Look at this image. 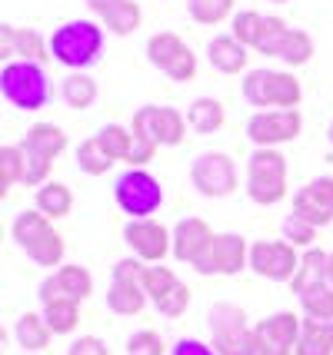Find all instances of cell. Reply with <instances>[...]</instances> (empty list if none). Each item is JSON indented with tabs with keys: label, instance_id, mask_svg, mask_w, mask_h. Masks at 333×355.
I'll return each instance as SVG.
<instances>
[{
	"label": "cell",
	"instance_id": "44dd1931",
	"mask_svg": "<svg viewBox=\"0 0 333 355\" xmlns=\"http://www.w3.org/2000/svg\"><path fill=\"white\" fill-rule=\"evenodd\" d=\"M327 263H330V252H323V249H307L300 256V269H297V276H293V293L303 295L310 293V289H317L327 282Z\"/></svg>",
	"mask_w": 333,
	"mask_h": 355
},
{
	"label": "cell",
	"instance_id": "c3c4849f",
	"mask_svg": "<svg viewBox=\"0 0 333 355\" xmlns=\"http://www.w3.org/2000/svg\"><path fill=\"white\" fill-rule=\"evenodd\" d=\"M327 137H330V143H333V123H330V130H327Z\"/></svg>",
	"mask_w": 333,
	"mask_h": 355
},
{
	"label": "cell",
	"instance_id": "8992f818",
	"mask_svg": "<svg viewBox=\"0 0 333 355\" xmlns=\"http://www.w3.org/2000/svg\"><path fill=\"white\" fill-rule=\"evenodd\" d=\"M210 332H213L217 355H260L254 325L247 322V312L234 302L210 306Z\"/></svg>",
	"mask_w": 333,
	"mask_h": 355
},
{
	"label": "cell",
	"instance_id": "74e56055",
	"mask_svg": "<svg viewBox=\"0 0 333 355\" xmlns=\"http://www.w3.org/2000/svg\"><path fill=\"white\" fill-rule=\"evenodd\" d=\"M290 27H286L280 17H267V24H263V33H260V40H257V53H267V57H280V50H284V40Z\"/></svg>",
	"mask_w": 333,
	"mask_h": 355
},
{
	"label": "cell",
	"instance_id": "3957f363",
	"mask_svg": "<svg viewBox=\"0 0 333 355\" xmlns=\"http://www.w3.org/2000/svg\"><path fill=\"white\" fill-rule=\"evenodd\" d=\"M0 93L7 103H14L17 110H40L47 107L50 87L44 67L33 60H10L0 70Z\"/></svg>",
	"mask_w": 333,
	"mask_h": 355
},
{
	"label": "cell",
	"instance_id": "277c9868",
	"mask_svg": "<svg viewBox=\"0 0 333 355\" xmlns=\"http://www.w3.org/2000/svg\"><path fill=\"white\" fill-rule=\"evenodd\" d=\"M20 150H24V186H44L50 183V163L67 150V133L54 123H33Z\"/></svg>",
	"mask_w": 333,
	"mask_h": 355
},
{
	"label": "cell",
	"instance_id": "30bf717a",
	"mask_svg": "<svg viewBox=\"0 0 333 355\" xmlns=\"http://www.w3.org/2000/svg\"><path fill=\"white\" fill-rule=\"evenodd\" d=\"M147 60L177 83H187V80L197 77V53L170 31L154 33L147 40Z\"/></svg>",
	"mask_w": 333,
	"mask_h": 355
},
{
	"label": "cell",
	"instance_id": "ab89813d",
	"mask_svg": "<svg viewBox=\"0 0 333 355\" xmlns=\"http://www.w3.org/2000/svg\"><path fill=\"white\" fill-rule=\"evenodd\" d=\"M314 239H317V226H310L307 219L293 216V213L284 219V243H290L293 249H310Z\"/></svg>",
	"mask_w": 333,
	"mask_h": 355
},
{
	"label": "cell",
	"instance_id": "52a82bcc",
	"mask_svg": "<svg viewBox=\"0 0 333 355\" xmlns=\"http://www.w3.org/2000/svg\"><path fill=\"white\" fill-rule=\"evenodd\" d=\"M243 96L250 107L260 110H297L300 103V80L293 73H284V70H250L247 80H243Z\"/></svg>",
	"mask_w": 333,
	"mask_h": 355
},
{
	"label": "cell",
	"instance_id": "4dcf8cb0",
	"mask_svg": "<svg viewBox=\"0 0 333 355\" xmlns=\"http://www.w3.org/2000/svg\"><path fill=\"white\" fill-rule=\"evenodd\" d=\"M97 143H100V150L111 156L113 163L117 159H124L127 163V156H130V143H133V133H130L127 126H120V123H107L100 133H97Z\"/></svg>",
	"mask_w": 333,
	"mask_h": 355
},
{
	"label": "cell",
	"instance_id": "d6986e66",
	"mask_svg": "<svg viewBox=\"0 0 333 355\" xmlns=\"http://www.w3.org/2000/svg\"><path fill=\"white\" fill-rule=\"evenodd\" d=\"M0 37H3V40H0V57H14L17 53L20 60H33V63H40L50 57L37 31H14L10 24H3V27H0Z\"/></svg>",
	"mask_w": 333,
	"mask_h": 355
},
{
	"label": "cell",
	"instance_id": "d4e9b609",
	"mask_svg": "<svg viewBox=\"0 0 333 355\" xmlns=\"http://www.w3.org/2000/svg\"><path fill=\"white\" fill-rule=\"evenodd\" d=\"M14 336H17V345H20V349H27V352H44L54 332H50V325L44 322V315L24 312L14 325Z\"/></svg>",
	"mask_w": 333,
	"mask_h": 355
},
{
	"label": "cell",
	"instance_id": "cb8c5ba5",
	"mask_svg": "<svg viewBox=\"0 0 333 355\" xmlns=\"http://www.w3.org/2000/svg\"><path fill=\"white\" fill-rule=\"evenodd\" d=\"M297 355H333V322L303 319Z\"/></svg>",
	"mask_w": 333,
	"mask_h": 355
},
{
	"label": "cell",
	"instance_id": "6da1fadb",
	"mask_svg": "<svg viewBox=\"0 0 333 355\" xmlns=\"http://www.w3.org/2000/svg\"><path fill=\"white\" fill-rule=\"evenodd\" d=\"M100 50H104V31L94 20H70L50 37V57L70 70L94 67L100 60Z\"/></svg>",
	"mask_w": 333,
	"mask_h": 355
},
{
	"label": "cell",
	"instance_id": "9a60e30c",
	"mask_svg": "<svg viewBox=\"0 0 333 355\" xmlns=\"http://www.w3.org/2000/svg\"><path fill=\"white\" fill-rule=\"evenodd\" d=\"M187 126L190 123L184 120V113L174 107H140L133 113V126L130 130L147 133L157 146H180Z\"/></svg>",
	"mask_w": 333,
	"mask_h": 355
},
{
	"label": "cell",
	"instance_id": "ac0fdd59",
	"mask_svg": "<svg viewBox=\"0 0 333 355\" xmlns=\"http://www.w3.org/2000/svg\"><path fill=\"white\" fill-rule=\"evenodd\" d=\"M213 236H217V232L210 230L204 219H197V216L180 219V223L174 226V256L180 259V263L193 266L200 256H204V249L210 246Z\"/></svg>",
	"mask_w": 333,
	"mask_h": 355
},
{
	"label": "cell",
	"instance_id": "8fae6325",
	"mask_svg": "<svg viewBox=\"0 0 333 355\" xmlns=\"http://www.w3.org/2000/svg\"><path fill=\"white\" fill-rule=\"evenodd\" d=\"M303 116L300 110H260L247 120V137L263 150H277L280 143L300 137Z\"/></svg>",
	"mask_w": 333,
	"mask_h": 355
},
{
	"label": "cell",
	"instance_id": "f6af8a7d",
	"mask_svg": "<svg viewBox=\"0 0 333 355\" xmlns=\"http://www.w3.org/2000/svg\"><path fill=\"white\" fill-rule=\"evenodd\" d=\"M174 355H217V349L204 345L200 339H180L174 345Z\"/></svg>",
	"mask_w": 333,
	"mask_h": 355
},
{
	"label": "cell",
	"instance_id": "1f68e13d",
	"mask_svg": "<svg viewBox=\"0 0 333 355\" xmlns=\"http://www.w3.org/2000/svg\"><path fill=\"white\" fill-rule=\"evenodd\" d=\"M300 306L307 312V319H323V322H333V286L323 282L317 289L300 295Z\"/></svg>",
	"mask_w": 333,
	"mask_h": 355
},
{
	"label": "cell",
	"instance_id": "2e32d148",
	"mask_svg": "<svg viewBox=\"0 0 333 355\" xmlns=\"http://www.w3.org/2000/svg\"><path fill=\"white\" fill-rule=\"evenodd\" d=\"M250 269L257 276L273 279V282H293L300 269V256L290 243H254L250 246Z\"/></svg>",
	"mask_w": 333,
	"mask_h": 355
},
{
	"label": "cell",
	"instance_id": "ffe728a7",
	"mask_svg": "<svg viewBox=\"0 0 333 355\" xmlns=\"http://www.w3.org/2000/svg\"><path fill=\"white\" fill-rule=\"evenodd\" d=\"M206 57H210V67L220 70V73H240L247 67V60H250L247 46L240 44L234 33L230 37H213L210 46H206Z\"/></svg>",
	"mask_w": 333,
	"mask_h": 355
},
{
	"label": "cell",
	"instance_id": "d590c367",
	"mask_svg": "<svg viewBox=\"0 0 333 355\" xmlns=\"http://www.w3.org/2000/svg\"><path fill=\"white\" fill-rule=\"evenodd\" d=\"M180 279L174 276V269H167V266H147L143 269V279H140V286H143V293L150 295V302H157L163 293H170Z\"/></svg>",
	"mask_w": 333,
	"mask_h": 355
},
{
	"label": "cell",
	"instance_id": "f546056e",
	"mask_svg": "<svg viewBox=\"0 0 333 355\" xmlns=\"http://www.w3.org/2000/svg\"><path fill=\"white\" fill-rule=\"evenodd\" d=\"M104 27L117 37H127L140 27V3L137 0H120L117 7H111L107 14H104Z\"/></svg>",
	"mask_w": 333,
	"mask_h": 355
},
{
	"label": "cell",
	"instance_id": "b9f144b4",
	"mask_svg": "<svg viewBox=\"0 0 333 355\" xmlns=\"http://www.w3.org/2000/svg\"><path fill=\"white\" fill-rule=\"evenodd\" d=\"M127 355H163V339H160L157 332L143 329V332L127 339Z\"/></svg>",
	"mask_w": 333,
	"mask_h": 355
},
{
	"label": "cell",
	"instance_id": "e0dca14e",
	"mask_svg": "<svg viewBox=\"0 0 333 355\" xmlns=\"http://www.w3.org/2000/svg\"><path fill=\"white\" fill-rule=\"evenodd\" d=\"M293 216L307 219L310 226H330L333 223V176L310 180L293 196Z\"/></svg>",
	"mask_w": 333,
	"mask_h": 355
},
{
	"label": "cell",
	"instance_id": "836d02e7",
	"mask_svg": "<svg viewBox=\"0 0 333 355\" xmlns=\"http://www.w3.org/2000/svg\"><path fill=\"white\" fill-rule=\"evenodd\" d=\"M77 166H80V173H87V176H104V173L113 166V159L100 150L97 139H87V143L77 146Z\"/></svg>",
	"mask_w": 333,
	"mask_h": 355
},
{
	"label": "cell",
	"instance_id": "ba28073f",
	"mask_svg": "<svg viewBox=\"0 0 333 355\" xmlns=\"http://www.w3.org/2000/svg\"><path fill=\"white\" fill-rule=\"evenodd\" d=\"M113 196H117V206H120L130 219H150V213H157L160 202H163V189H160L157 176L130 166V170L117 180Z\"/></svg>",
	"mask_w": 333,
	"mask_h": 355
},
{
	"label": "cell",
	"instance_id": "484cf974",
	"mask_svg": "<svg viewBox=\"0 0 333 355\" xmlns=\"http://www.w3.org/2000/svg\"><path fill=\"white\" fill-rule=\"evenodd\" d=\"M54 279H57V286H60V295H64V299H74V302H83L87 295L94 293V276L80 263L60 266V269L54 272Z\"/></svg>",
	"mask_w": 333,
	"mask_h": 355
},
{
	"label": "cell",
	"instance_id": "7dc6e473",
	"mask_svg": "<svg viewBox=\"0 0 333 355\" xmlns=\"http://www.w3.org/2000/svg\"><path fill=\"white\" fill-rule=\"evenodd\" d=\"M327 282L333 286V252H330V263H327Z\"/></svg>",
	"mask_w": 333,
	"mask_h": 355
},
{
	"label": "cell",
	"instance_id": "d6a6232c",
	"mask_svg": "<svg viewBox=\"0 0 333 355\" xmlns=\"http://www.w3.org/2000/svg\"><path fill=\"white\" fill-rule=\"evenodd\" d=\"M314 57V40H310V33L307 31H290L284 40V50H280V60L286 67H303V63H310Z\"/></svg>",
	"mask_w": 333,
	"mask_h": 355
},
{
	"label": "cell",
	"instance_id": "7c38bea8",
	"mask_svg": "<svg viewBox=\"0 0 333 355\" xmlns=\"http://www.w3.org/2000/svg\"><path fill=\"white\" fill-rule=\"evenodd\" d=\"M190 183L197 193L206 200H220L237 189V166L227 153H204L193 159L190 166Z\"/></svg>",
	"mask_w": 333,
	"mask_h": 355
},
{
	"label": "cell",
	"instance_id": "83f0119b",
	"mask_svg": "<svg viewBox=\"0 0 333 355\" xmlns=\"http://www.w3.org/2000/svg\"><path fill=\"white\" fill-rule=\"evenodd\" d=\"M60 96H64L67 107H74V110L94 107V100H97V83H94V77H87L83 70H74V73L64 80Z\"/></svg>",
	"mask_w": 333,
	"mask_h": 355
},
{
	"label": "cell",
	"instance_id": "7bdbcfd3",
	"mask_svg": "<svg viewBox=\"0 0 333 355\" xmlns=\"http://www.w3.org/2000/svg\"><path fill=\"white\" fill-rule=\"evenodd\" d=\"M67 355H111V349H107V342L97 339V336H80V339L70 342Z\"/></svg>",
	"mask_w": 333,
	"mask_h": 355
},
{
	"label": "cell",
	"instance_id": "7a4b0ae2",
	"mask_svg": "<svg viewBox=\"0 0 333 355\" xmlns=\"http://www.w3.org/2000/svg\"><path fill=\"white\" fill-rule=\"evenodd\" d=\"M10 232H14L17 246L24 249L37 266H47V269L60 266V259H64V236L54 230V223L40 209H24L14 219Z\"/></svg>",
	"mask_w": 333,
	"mask_h": 355
},
{
	"label": "cell",
	"instance_id": "8d00e7d4",
	"mask_svg": "<svg viewBox=\"0 0 333 355\" xmlns=\"http://www.w3.org/2000/svg\"><path fill=\"white\" fill-rule=\"evenodd\" d=\"M0 189L7 193L14 183H24V150L20 146H0Z\"/></svg>",
	"mask_w": 333,
	"mask_h": 355
},
{
	"label": "cell",
	"instance_id": "bcb514c9",
	"mask_svg": "<svg viewBox=\"0 0 333 355\" xmlns=\"http://www.w3.org/2000/svg\"><path fill=\"white\" fill-rule=\"evenodd\" d=\"M117 3H120V0H87V7H90V10H94V14H107V10H111V7H117Z\"/></svg>",
	"mask_w": 333,
	"mask_h": 355
},
{
	"label": "cell",
	"instance_id": "4fadbf2b",
	"mask_svg": "<svg viewBox=\"0 0 333 355\" xmlns=\"http://www.w3.org/2000/svg\"><path fill=\"white\" fill-rule=\"evenodd\" d=\"M303 319L293 312H273L254 325L257 332V352L260 355H293L300 342Z\"/></svg>",
	"mask_w": 333,
	"mask_h": 355
},
{
	"label": "cell",
	"instance_id": "9c48e42d",
	"mask_svg": "<svg viewBox=\"0 0 333 355\" xmlns=\"http://www.w3.org/2000/svg\"><path fill=\"white\" fill-rule=\"evenodd\" d=\"M250 266V246L237 232H217L204 249V256L193 263L200 276H237L240 269Z\"/></svg>",
	"mask_w": 333,
	"mask_h": 355
},
{
	"label": "cell",
	"instance_id": "f1b7e54d",
	"mask_svg": "<svg viewBox=\"0 0 333 355\" xmlns=\"http://www.w3.org/2000/svg\"><path fill=\"white\" fill-rule=\"evenodd\" d=\"M44 322L50 325L54 336H70L80 322V302H74V299H57V302L44 306Z\"/></svg>",
	"mask_w": 333,
	"mask_h": 355
},
{
	"label": "cell",
	"instance_id": "5bb4252c",
	"mask_svg": "<svg viewBox=\"0 0 333 355\" xmlns=\"http://www.w3.org/2000/svg\"><path fill=\"white\" fill-rule=\"evenodd\" d=\"M124 243L143 263H163V256L174 252V232H167L157 219H130L124 226Z\"/></svg>",
	"mask_w": 333,
	"mask_h": 355
},
{
	"label": "cell",
	"instance_id": "7402d4cb",
	"mask_svg": "<svg viewBox=\"0 0 333 355\" xmlns=\"http://www.w3.org/2000/svg\"><path fill=\"white\" fill-rule=\"evenodd\" d=\"M147 299L150 295L143 293L140 282H117L113 279L111 289H107V309L117 315H137V312H143Z\"/></svg>",
	"mask_w": 333,
	"mask_h": 355
},
{
	"label": "cell",
	"instance_id": "60d3db41",
	"mask_svg": "<svg viewBox=\"0 0 333 355\" xmlns=\"http://www.w3.org/2000/svg\"><path fill=\"white\" fill-rule=\"evenodd\" d=\"M187 306H190V289L184 286V282H177L170 293H163L154 302V309L160 312V315H167V319H180L184 312H187Z\"/></svg>",
	"mask_w": 333,
	"mask_h": 355
},
{
	"label": "cell",
	"instance_id": "e575fe53",
	"mask_svg": "<svg viewBox=\"0 0 333 355\" xmlns=\"http://www.w3.org/2000/svg\"><path fill=\"white\" fill-rule=\"evenodd\" d=\"M187 10L197 24H204V27H213V24H220L230 17L234 10V0H187Z\"/></svg>",
	"mask_w": 333,
	"mask_h": 355
},
{
	"label": "cell",
	"instance_id": "603a6c76",
	"mask_svg": "<svg viewBox=\"0 0 333 355\" xmlns=\"http://www.w3.org/2000/svg\"><path fill=\"white\" fill-rule=\"evenodd\" d=\"M227 120V113H223V103L220 100H213V96H200V100H193L190 110H187V123H190L193 133H217Z\"/></svg>",
	"mask_w": 333,
	"mask_h": 355
},
{
	"label": "cell",
	"instance_id": "ee69618b",
	"mask_svg": "<svg viewBox=\"0 0 333 355\" xmlns=\"http://www.w3.org/2000/svg\"><path fill=\"white\" fill-rule=\"evenodd\" d=\"M143 259H137V256H130V259H120V263L113 266V279L117 282H140L143 279Z\"/></svg>",
	"mask_w": 333,
	"mask_h": 355
},
{
	"label": "cell",
	"instance_id": "4316f807",
	"mask_svg": "<svg viewBox=\"0 0 333 355\" xmlns=\"http://www.w3.org/2000/svg\"><path fill=\"white\" fill-rule=\"evenodd\" d=\"M37 209L47 219H64L74 209V196L64 183H44L37 189Z\"/></svg>",
	"mask_w": 333,
	"mask_h": 355
},
{
	"label": "cell",
	"instance_id": "f35d334b",
	"mask_svg": "<svg viewBox=\"0 0 333 355\" xmlns=\"http://www.w3.org/2000/svg\"><path fill=\"white\" fill-rule=\"evenodd\" d=\"M263 24L267 17L257 14V10H243V14L234 17V37H237L243 46H257L260 33H263Z\"/></svg>",
	"mask_w": 333,
	"mask_h": 355
},
{
	"label": "cell",
	"instance_id": "5b68a950",
	"mask_svg": "<svg viewBox=\"0 0 333 355\" xmlns=\"http://www.w3.org/2000/svg\"><path fill=\"white\" fill-rule=\"evenodd\" d=\"M247 196L260 206H277L286 196V156L257 146L247 159Z\"/></svg>",
	"mask_w": 333,
	"mask_h": 355
},
{
	"label": "cell",
	"instance_id": "681fc988",
	"mask_svg": "<svg viewBox=\"0 0 333 355\" xmlns=\"http://www.w3.org/2000/svg\"><path fill=\"white\" fill-rule=\"evenodd\" d=\"M273 3H286V0H273Z\"/></svg>",
	"mask_w": 333,
	"mask_h": 355
}]
</instances>
